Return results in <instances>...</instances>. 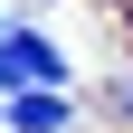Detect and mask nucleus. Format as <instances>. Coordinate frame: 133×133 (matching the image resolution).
Wrapping results in <instances>:
<instances>
[{
  "label": "nucleus",
  "mask_w": 133,
  "mask_h": 133,
  "mask_svg": "<svg viewBox=\"0 0 133 133\" xmlns=\"http://www.w3.org/2000/svg\"><path fill=\"white\" fill-rule=\"evenodd\" d=\"M10 86H66V57L48 38H29V29H0V95Z\"/></svg>",
  "instance_id": "obj_1"
},
{
  "label": "nucleus",
  "mask_w": 133,
  "mask_h": 133,
  "mask_svg": "<svg viewBox=\"0 0 133 133\" xmlns=\"http://www.w3.org/2000/svg\"><path fill=\"white\" fill-rule=\"evenodd\" d=\"M0 114H10V133H66V124H76V105H66L57 86H10Z\"/></svg>",
  "instance_id": "obj_2"
},
{
  "label": "nucleus",
  "mask_w": 133,
  "mask_h": 133,
  "mask_svg": "<svg viewBox=\"0 0 133 133\" xmlns=\"http://www.w3.org/2000/svg\"><path fill=\"white\" fill-rule=\"evenodd\" d=\"M124 114H133V76H124Z\"/></svg>",
  "instance_id": "obj_3"
}]
</instances>
